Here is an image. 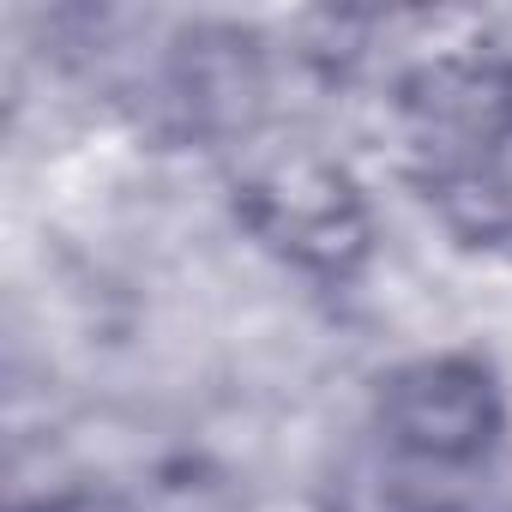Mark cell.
<instances>
[{
    "label": "cell",
    "mask_w": 512,
    "mask_h": 512,
    "mask_svg": "<svg viewBox=\"0 0 512 512\" xmlns=\"http://www.w3.org/2000/svg\"><path fill=\"white\" fill-rule=\"evenodd\" d=\"M410 151L464 241H512V61H446L410 85Z\"/></svg>",
    "instance_id": "obj_1"
},
{
    "label": "cell",
    "mask_w": 512,
    "mask_h": 512,
    "mask_svg": "<svg viewBox=\"0 0 512 512\" xmlns=\"http://www.w3.org/2000/svg\"><path fill=\"white\" fill-rule=\"evenodd\" d=\"M380 428L404 458L476 464L500 440V386L470 356H422L380 386Z\"/></svg>",
    "instance_id": "obj_2"
},
{
    "label": "cell",
    "mask_w": 512,
    "mask_h": 512,
    "mask_svg": "<svg viewBox=\"0 0 512 512\" xmlns=\"http://www.w3.org/2000/svg\"><path fill=\"white\" fill-rule=\"evenodd\" d=\"M253 223L302 266H344L362 247V211L338 169L326 163H278L253 181Z\"/></svg>",
    "instance_id": "obj_3"
},
{
    "label": "cell",
    "mask_w": 512,
    "mask_h": 512,
    "mask_svg": "<svg viewBox=\"0 0 512 512\" xmlns=\"http://www.w3.org/2000/svg\"><path fill=\"white\" fill-rule=\"evenodd\" d=\"M19 512H139V506L127 494H115V488H61V494L25 500Z\"/></svg>",
    "instance_id": "obj_4"
}]
</instances>
